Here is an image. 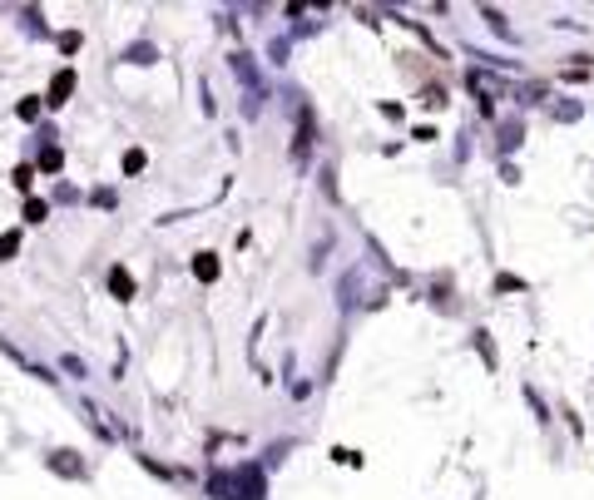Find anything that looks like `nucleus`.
<instances>
[{
  "mask_svg": "<svg viewBox=\"0 0 594 500\" xmlns=\"http://www.w3.org/2000/svg\"><path fill=\"white\" fill-rule=\"evenodd\" d=\"M109 283H114V293H119V298H129V293H134V283H129V273H119V268H114V278H109Z\"/></svg>",
  "mask_w": 594,
  "mask_h": 500,
  "instance_id": "obj_1",
  "label": "nucleus"
}]
</instances>
